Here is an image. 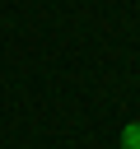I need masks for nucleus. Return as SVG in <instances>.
<instances>
[{
	"label": "nucleus",
	"mask_w": 140,
	"mask_h": 149,
	"mask_svg": "<svg viewBox=\"0 0 140 149\" xmlns=\"http://www.w3.org/2000/svg\"><path fill=\"white\" fill-rule=\"evenodd\" d=\"M121 149H140V121H131L121 130Z\"/></svg>",
	"instance_id": "1"
}]
</instances>
